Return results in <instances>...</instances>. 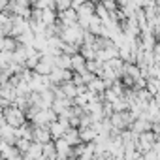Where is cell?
Masks as SVG:
<instances>
[{
  "mask_svg": "<svg viewBox=\"0 0 160 160\" xmlns=\"http://www.w3.org/2000/svg\"><path fill=\"white\" fill-rule=\"evenodd\" d=\"M72 70H75L77 73H81V72L85 70V58L79 55V53L72 57Z\"/></svg>",
  "mask_w": 160,
  "mask_h": 160,
  "instance_id": "3",
  "label": "cell"
},
{
  "mask_svg": "<svg viewBox=\"0 0 160 160\" xmlns=\"http://www.w3.org/2000/svg\"><path fill=\"white\" fill-rule=\"evenodd\" d=\"M62 139H64L70 147H72V145H77V143H79V132H77L75 128H70V126H68V128L64 130V134H62Z\"/></svg>",
  "mask_w": 160,
  "mask_h": 160,
  "instance_id": "2",
  "label": "cell"
},
{
  "mask_svg": "<svg viewBox=\"0 0 160 160\" xmlns=\"http://www.w3.org/2000/svg\"><path fill=\"white\" fill-rule=\"evenodd\" d=\"M32 139H34V143H38V145L49 143V141H51V136H49L47 126H36V128H32Z\"/></svg>",
  "mask_w": 160,
  "mask_h": 160,
  "instance_id": "1",
  "label": "cell"
}]
</instances>
